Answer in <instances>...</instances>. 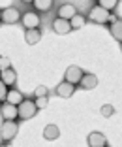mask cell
Instances as JSON below:
<instances>
[{
  "label": "cell",
  "instance_id": "1",
  "mask_svg": "<svg viewBox=\"0 0 122 147\" xmlns=\"http://www.w3.org/2000/svg\"><path fill=\"white\" fill-rule=\"evenodd\" d=\"M87 21H92V23H96V25H107V21H111V13L105 11L101 6L96 4L90 8V11L87 15Z\"/></svg>",
  "mask_w": 122,
  "mask_h": 147
},
{
  "label": "cell",
  "instance_id": "2",
  "mask_svg": "<svg viewBox=\"0 0 122 147\" xmlns=\"http://www.w3.org/2000/svg\"><path fill=\"white\" fill-rule=\"evenodd\" d=\"M17 111H19V119H23V121H28V119H32V117L38 113V106H36L34 100H23L21 104L17 106Z\"/></svg>",
  "mask_w": 122,
  "mask_h": 147
},
{
  "label": "cell",
  "instance_id": "3",
  "mask_svg": "<svg viewBox=\"0 0 122 147\" xmlns=\"http://www.w3.org/2000/svg\"><path fill=\"white\" fill-rule=\"evenodd\" d=\"M19 132V125L15 121H4L2 123V126H0V138H2V142H11L15 136H17Z\"/></svg>",
  "mask_w": 122,
  "mask_h": 147
},
{
  "label": "cell",
  "instance_id": "4",
  "mask_svg": "<svg viewBox=\"0 0 122 147\" xmlns=\"http://www.w3.org/2000/svg\"><path fill=\"white\" fill-rule=\"evenodd\" d=\"M21 23L23 26H25L26 30H36L39 26V23H41V19H39V13L34 11V9H30V11H25L21 17Z\"/></svg>",
  "mask_w": 122,
  "mask_h": 147
},
{
  "label": "cell",
  "instance_id": "5",
  "mask_svg": "<svg viewBox=\"0 0 122 147\" xmlns=\"http://www.w3.org/2000/svg\"><path fill=\"white\" fill-rule=\"evenodd\" d=\"M21 13H19V9L15 8V6H9V8L2 9V23L4 25H15V23L21 21Z\"/></svg>",
  "mask_w": 122,
  "mask_h": 147
},
{
  "label": "cell",
  "instance_id": "6",
  "mask_svg": "<svg viewBox=\"0 0 122 147\" xmlns=\"http://www.w3.org/2000/svg\"><path fill=\"white\" fill-rule=\"evenodd\" d=\"M83 76H85V72L79 66H68V70H66V76H64V81H68V83H71V85H79L81 83V79H83Z\"/></svg>",
  "mask_w": 122,
  "mask_h": 147
},
{
  "label": "cell",
  "instance_id": "7",
  "mask_svg": "<svg viewBox=\"0 0 122 147\" xmlns=\"http://www.w3.org/2000/svg\"><path fill=\"white\" fill-rule=\"evenodd\" d=\"M0 115L4 117V121H15V119L19 117L17 106H13V104H8V102H4V104L0 106Z\"/></svg>",
  "mask_w": 122,
  "mask_h": 147
},
{
  "label": "cell",
  "instance_id": "8",
  "mask_svg": "<svg viewBox=\"0 0 122 147\" xmlns=\"http://www.w3.org/2000/svg\"><path fill=\"white\" fill-rule=\"evenodd\" d=\"M77 15V8L70 2H66V4H60L58 8V17L60 19H66V21H71V19Z\"/></svg>",
  "mask_w": 122,
  "mask_h": 147
},
{
  "label": "cell",
  "instance_id": "9",
  "mask_svg": "<svg viewBox=\"0 0 122 147\" xmlns=\"http://www.w3.org/2000/svg\"><path fill=\"white\" fill-rule=\"evenodd\" d=\"M53 30L57 32V34L64 36V34H70V32L73 30V28H71L70 21H66V19H60V17H57L55 21H53Z\"/></svg>",
  "mask_w": 122,
  "mask_h": 147
},
{
  "label": "cell",
  "instance_id": "10",
  "mask_svg": "<svg viewBox=\"0 0 122 147\" xmlns=\"http://www.w3.org/2000/svg\"><path fill=\"white\" fill-rule=\"evenodd\" d=\"M87 142H88V147H107V138L101 132H90Z\"/></svg>",
  "mask_w": 122,
  "mask_h": 147
},
{
  "label": "cell",
  "instance_id": "11",
  "mask_svg": "<svg viewBox=\"0 0 122 147\" xmlns=\"http://www.w3.org/2000/svg\"><path fill=\"white\" fill-rule=\"evenodd\" d=\"M73 92H75V85H71V83H68V81L58 83L57 94L60 96V98H71V96H73Z\"/></svg>",
  "mask_w": 122,
  "mask_h": 147
},
{
  "label": "cell",
  "instance_id": "12",
  "mask_svg": "<svg viewBox=\"0 0 122 147\" xmlns=\"http://www.w3.org/2000/svg\"><path fill=\"white\" fill-rule=\"evenodd\" d=\"M0 79L4 81V85L8 87V89H11L15 83H17V72L15 70H4V72H0Z\"/></svg>",
  "mask_w": 122,
  "mask_h": 147
},
{
  "label": "cell",
  "instance_id": "13",
  "mask_svg": "<svg viewBox=\"0 0 122 147\" xmlns=\"http://www.w3.org/2000/svg\"><path fill=\"white\" fill-rule=\"evenodd\" d=\"M79 87H81V89H85V91L96 89V87H98V78L94 76V74H85L83 79H81V83H79Z\"/></svg>",
  "mask_w": 122,
  "mask_h": 147
},
{
  "label": "cell",
  "instance_id": "14",
  "mask_svg": "<svg viewBox=\"0 0 122 147\" xmlns=\"http://www.w3.org/2000/svg\"><path fill=\"white\" fill-rule=\"evenodd\" d=\"M23 100H25V96H23L21 92L17 91V89H9V91H8V96H6V102H8V104L19 106Z\"/></svg>",
  "mask_w": 122,
  "mask_h": 147
},
{
  "label": "cell",
  "instance_id": "15",
  "mask_svg": "<svg viewBox=\"0 0 122 147\" xmlns=\"http://www.w3.org/2000/svg\"><path fill=\"white\" fill-rule=\"evenodd\" d=\"M109 30H111V36H113L115 40L122 42V19H115L109 25Z\"/></svg>",
  "mask_w": 122,
  "mask_h": 147
},
{
  "label": "cell",
  "instance_id": "16",
  "mask_svg": "<svg viewBox=\"0 0 122 147\" xmlns=\"http://www.w3.org/2000/svg\"><path fill=\"white\" fill-rule=\"evenodd\" d=\"M39 40H41L39 28H36V30H25V42L28 43V45H36Z\"/></svg>",
  "mask_w": 122,
  "mask_h": 147
},
{
  "label": "cell",
  "instance_id": "17",
  "mask_svg": "<svg viewBox=\"0 0 122 147\" xmlns=\"http://www.w3.org/2000/svg\"><path fill=\"white\" fill-rule=\"evenodd\" d=\"M60 136V128L57 125H47L43 128V138L45 140H57Z\"/></svg>",
  "mask_w": 122,
  "mask_h": 147
},
{
  "label": "cell",
  "instance_id": "18",
  "mask_svg": "<svg viewBox=\"0 0 122 147\" xmlns=\"http://www.w3.org/2000/svg\"><path fill=\"white\" fill-rule=\"evenodd\" d=\"M32 6H34V11H49L53 8V2L51 0H34Z\"/></svg>",
  "mask_w": 122,
  "mask_h": 147
},
{
  "label": "cell",
  "instance_id": "19",
  "mask_svg": "<svg viewBox=\"0 0 122 147\" xmlns=\"http://www.w3.org/2000/svg\"><path fill=\"white\" fill-rule=\"evenodd\" d=\"M85 23H87V17H85V15H81V13H77V15H75V17L70 21V25H71V28H73V30H79V28H83V26H85Z\"/></svg>",
  "mask_w": 122,
  "mask_h": 147
},
{
  "label": "cell",
  "instance_id": "20",
  "mask_svg": "<svg viewBox=\"0 0 122 147\" xmlns=\"http://www.w3.org/2000/svg\"><path fill=\"white\" fill-rule=\"evenodd\" d=\"M98 6H101L105 11L111 13V11H113V9L118 6V2H117V0H100V2H98Z\"/></svg>",
  "mask_w": 122,
  "mask_h": 147
},
{
  "label": "cell",
  "instance_id": "21",
  "mask_svg": "<svg viewBox=\"0 0 122 147\" xmlns=\"http://www.w3.org/2000/svg\"><path fill=\"white\" fill-rule=\"evenodd\" d=\"M41 96H49V91L45 85H38L34 91V98H41Z\"/></svg>",
  "mask_w": 122,
  "mask_h": 147
},
{
  "label": "cell",
  "instance_id": "22",
  "mask_svg": "<svg viewBox=\"0 0 122 147\" xmlns=\"http://www.w3.org/2000/svg\"><path fill=\"white\" fill-rule=\"evenodd\" d=\"M34 102H36V106H38V109H43V108H47V104H49V96L34 98Z\"/></svg>",
  "mask_w": 122,
  "mask_h": 147
},
{
  "label": "cell",
  "instance_id": "23",
  "mask_svg": "<svg viewBox=\"0 0 122 147\" xmlns=\"http://www.w3.org/2000/svg\"><path fill=\"white\" fill-rule=\"evenodd\" d=\"M9 68H11V61H9L8 57H0V72L9 70Z\"/></svg>",
  "mask_w": 122,
  "mask_h": 147
},
{
  "label": "cell",
  "instance_id": "24",
  "mask_svg": "<svg viewBox=\"0 0 122 147\" xmlns=\"http://www.w3.org/2000/svg\"><path fill=\"white\" fill-rule=\"evenodd\" d=\"M115 113V108L111 104H105V106H101V115L103 117H111Z\"/></svg>",
  "mask_w": 122,
  "mask_h": 147
},
{
  "label": "cell",
  "instance_id": "25",
  "mask_svg": "<svg viewBox=\"0 0 122 147\" xmlns=\"http://www.w3.org/2000/svg\"><path fill=\"white\" fill-rule=\"evenodd\" d=\"M8 87L4 85V81H2V79H0V102H6V96H8Z\"/></svg>",
  "mask_w": 122,
  "mask_h": 147
},
{
  "label": "cell",
  "instance_id": "26",
  "mask_svg": "<svg viewBox=\"0 0 122 147\" xmlns=\"http://www.w3.org/2000/svg\"><path fill=\"white\" fill-rule=\"evenodd\" d=\"M0 21H2V9H0Z\"/></svg>",
  "mask_w": 122,
  "mask_h": 147
},
{
  "label": "cell",
  "instance_id": "27",
  "mask_svg": "<svg viewBox=\"0 0 122 147\" xmlns=\"http://www.w3.org/2000/svg\"><path fill=\"white\" fill-rule=\"evenodd\" d=\"M0 147H8V145H0Z\"/></svg>",
  "mask_w": 122,
  "mask_h": 147
},
{
  "label": "cell",
  "instance_id": "28",
  "mask_svg": "<svg viewBox=\"0 0 122 147\" xmlns=\"http://www.w3.org/2000/svg\"><path fill=\"white\" fill-rule=\"evenodd\" d=\"M120 49H122V43H120Z\"/></svg>",
  "mask_w": 122,
  "mask_h": 147
}]
</instances>
